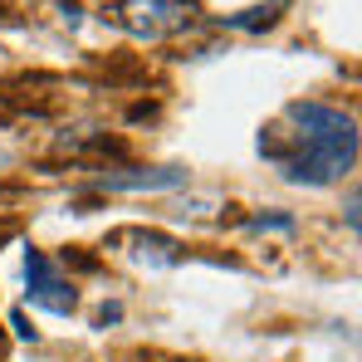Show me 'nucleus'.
I'll list each match as a JSON object with an SVG mask.
<instances>
[{
  "label": "nucleus",
  "mask_w": 362,
  "mask_h": 362,
  "mask_svg": "<svg viewBox=\"0 0 362 362\" xmlns=\"http://www.w3.org/2000/svg\"><path fill=\"white\" fill-rule=\"evenodd\" d=\"M181 181H186L181 167H152V172L137 167V172H103L98 186H103V191H172Z\"/></svg>",
  "instance_id": "39448f33"
},
{
  "label": "nucleus",
  "mask_w": 362,
  "mask_h": 362,
  "mask_svg": "<svg viewBox=\"0 0 362 362\" xmlns=\"http://www.w3.org/2000/svg\"><path fill=\"white\" fill-rule=\"evenodd\" d=\"M196 0H122L113 5V25H122L132 40H167L186 25H196Z\"/></svg>",
  "instance_id": "f03ea898"
},
{
  "label": "nucleus",
  "mask_w": 362,
  "mask_h": 362,
  "mask_svg": "<svg viewBox=\"0 0 362 362\" xmlns=\"http://www.w3.org/2000/svg\"><path fill=\"white\" fill-rule=\"evenodd\" d=\"M259 157L294 186H328L358 162V122L328 103H289L264 127Z\"/></svg>",
  "instance_id": "f257e3e1"
},
{
  "label": "nucleus",
  "mask_w": 362,
  "mask_h": 362,
  "mask_svg": "<svg viewBox=\"0 0 362 362\" xmlns=\"http://www.w3.org/2000/svg\"><path fill=\"white\" fill-rule=\"evenodd\" d=\"M25 284H30V303L45 313H69L74 308V284L54 269V259L45 250H25Z\"/></svg>",
  "instance_id": "7ed1b4c3"
},
{
  "label": "nucleus",
  "mask_w": 362,
  "mask_h": 362,
  "mask_svg": "<svg viewBox=\"0 0 362 362\" xmlns=\"http://www.w3.org/2000/svg\"><path fill=\"white\" fill-rule=\"evenodd\" d=\"M118 245H127V259L137 269H172V264H181V245L172 235H157V230H122Z\"/></svg>",
  "instance_id": "20e7f679"
}]
</instances>
